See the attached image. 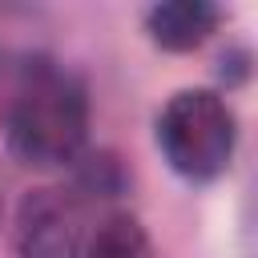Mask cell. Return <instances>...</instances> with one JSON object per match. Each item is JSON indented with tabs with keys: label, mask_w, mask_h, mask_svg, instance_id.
Returning <instances> with one entry per match:
<instances>
[{
	"label": "cell",
	"mask_w": 258,
	"mask_h": 258,
	"mask_svg": "<svg viewBox=\"0 0 258 258\" xmlns=\"http://www.w3.org/2000/svg\"><path fill=\"white\" fill-rule=\"evenodd\" d=\"M85 206L73 189L40 185L16 206V254L20 258H81L85 254Z\"/></svg>",
	"instance_id": "3"
},
{
	"label": "cell",
	"mask_w": 258,
	"mask_h": 258,
	"mask_svg": "<svg viewBox=\"0 0 258 258\" xmlns=\"http://www.w3.org/2000/svg\"><path fill=\"white\" fill-rule=\"evenodd\" d=\"M145 28H149V36L161 48L189 52V48H198L218 28V8L206 4V0H165V4L149 8Z\"/></svg>",
	"instance_id": "4"
},
{
	"label": "cell",
	"mask_w": 258,
	"mask_h": 258,
	"mask_svg": "<svg viewBox=\"0 0 258 258\" xmlns=\"http://www.w3.org/2000/svg\"><path fill=\"white\" fill-rule=\"evenodd\" d=\"M145 250H149V238L141 222L133 214H113L85 238L81 258H145Z\"/></svg>",
	"instance_id": "5"
},
{
	"label": "cell",
	"mask_w": 258,
	"mask_h": 258,
	"mask_svg": "<svg viewBox=\"0 0 258 258\" xmlns=\"http://www.w3.org/2000/svg\"><path fill=\"white\" fill-rule=\"evenodd\" d=\"M157 145L181 177L210 181L234 157V113L210 89H181L157 117Z\"/></svg>",
	"instance_id": "2"
},
{
	"label": "cell",
	"mask_w": 258,
	"mask_h": 258,
	"mask_svg": "<svg viewBox=\"0 0 258 258\" xmlns=\"http://www.w3.org/2000/svg\"><path fill=\"white\" fill-rule=\"evenodd\" d=\"M89 101L73 73L52 60H28L4 101V137L24 165H64L81 153Z\"/></svg>",
	"instance_id": "1"
}]
</instances>
